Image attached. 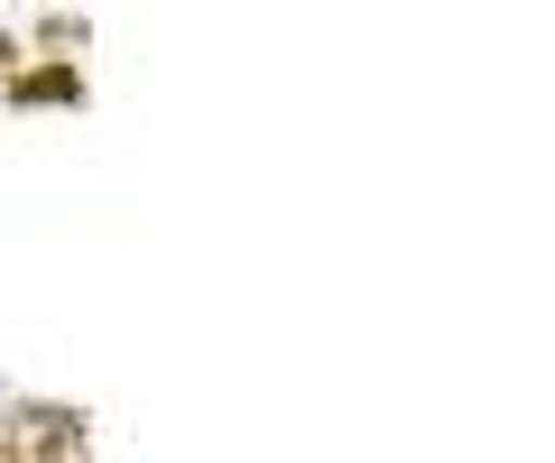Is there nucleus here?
<instances>
[{"label": "nucleus", "instance_id": "nucleus-1", "mask_svg": "<svg viewBox=\"0 0 555 463\" xmlns=\"http://www.w3.org/2000/svg\"><path fill=\"white\" fill-rule=\"evenodd\" d=\"M83 102H93L83 56H20L0 75V112H83Z\"/></svg>", "mask_w": 555, "mask_h": 463}, {"label": "nucleus", "instance_id": "nucleus-2", "mask_svg": "<svg viewBox=\"0 0 555 463\" xmlns=\"http://www.w3.org/2000/svg\"><path fill=\"white\" fill-rule=\"evenodd\" d=\"M10 426H20V463H83L93 454V417L65 399H10Z\"/></svg>", "mask_w": 555, "mask_h": 463}, {"label": "nucleus", "instance_id": "nucleus-3", "mask_svg": "<svg viewBox=\"0 0 555 463\" xmlns=\"http://www.w3.org/2000/svg\"><path fill=\"white\" fill-rule=\"evenodd\" d=\"M20 38H28V56H83L93 47V10L83 0H38L20 20Z\"/></svg>", "mask_w": 555, "mask_h": 463}, {"label": "nucleus", "instance_id": "nucleus-4", "mask_svg": "<svg viewBox=\"0 0 555 463\" xmlns=\"http://www.w3.org/2000/svg\"><path fill=\"white\" fill-rule=\"evenodd\" d=\"M20 56H28V38H20V28H0V75H10Z\"/></svg>", "mask_w": 555, "mask_h": 463}, {"label": "nucleus", "instance_id": "nucleus-5", "mask_svg": "<svg viewBox=\"0 0 555 463\" xmlns=\"http://www.w3.org/2000/svg\"><path fill=\"white\" fill-rule=\"evenodd\" d=\"M0 463H20V426H10V408H0Z\"/></svg>", "mask_w": 555, "mask_h": 463}]
</instances>
